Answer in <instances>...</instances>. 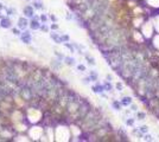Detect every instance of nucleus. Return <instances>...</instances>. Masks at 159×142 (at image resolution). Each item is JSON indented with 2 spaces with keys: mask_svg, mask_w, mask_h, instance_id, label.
<instances>
[{
  "mask_svg": "<svg viewBox=\"0 0 159 142\" xmlns=\"http://www.w3.org/2000/svg\"><path fill=\"white\" fill-rule=\"evenodd\" d=\"M120 102H121L122 106H130L133 103V98L131 96H124V97L121 98Z\"/></svg>",
  "mask_w": 159,
  "mask_h": 142,
  "instance_id": "obj_1",
  "label": "nucleus"
},
{
  "mask_svg": "<svg viewBox=\"0 0 159 142\" xmlns=\"http://www.w3.org/2000/svg\"><path fill=\"white\" fill-rule=\"evenodd\" d=\"M135 117H137V120H139V121H144V120H146V117H147V113H146V111H142V110H138Z\"/></svg>",
  "mask_w": 159,
  "mask_h": 142,
  "instance_id": "obj_2",
  "label": "nucleus"
},
{
  "mask_svg": "<svg viewBox=\"0 0 159 142\" xmlns=\"http://www.w3.org/2000/svg\"><path fill=\"white\" fill-rule=\"evenodd\" d=\"M112 106H113V109H115V110H121V109H122L121 102L118 101V99H114V101L112 102Z\"/></svg>",
  "mask_w": 159,
  "mask_h": 142,
  "instance_id": "obj_3",
  "label": "nucleus"
},
{
  "mask_svg": "<svg viewBox=\"0 0 159 142\" xmlns=\"http://www.w3.org/2000/svg\"><path fill=\"white\" fill-rule=\"evenodd\" d=\"M125 123H126L127 127H131V128H132V127H134V123H135V118H133V117L130 116V117H127V118L125 120Z\"/></svg>",
  "mask_w": 159,
  "mask_h": 142,
  "instance_id": "obj_4",
  "label": "nucleus"
},
{
  "mask_svg": "<svg viewBox=\"0 0 159 142\" xmlns=\"http://www.w3.org/2000/svg\"><path fill=\"white\" fill-rule=\"evenodd\" d=\"M139 129H140V132H142V134H147L150 132V127H149L147 124H142V125H140Z\"/></svg>",
  "mask_w": 159,
  "mask_h": 142,
  "instance_id": "obj_5",
  "label": "nucleus"
},
{
  "mask_svg": "<svg viewBox=\"0 0 159 142\" xmlns=\"http://www.w3.org/2000/svg\"><path fill=\"white\" fill-rule=\"evenodd\" d=\"M142 141H149V142H152L154 141V139H153V136L151 135V134H144V137H142Z\"/></svg>",
  "mask_w": 159,
  "mask_h": 142,
  "instance_id": "obj_6",
  "label": "nucleus"
},
{
  "mask_svg": "<svg viewBox=\"0 0 159 142\" xmlns=\"http://www.w3.org/2000/svg\"><path fill=\"white\" fill-rule=\"evenodd\" d=\"M105 90H106V91H109V92H111V91H113V85L111 84V82H109V80L105 83Z\"/></svg>",
  "mask_w": 159,
  "mask_h": 142,
  "instance_id": "obj_7",
  "label": "nucleus"
},
{
  "mask_svg": "<svg viewBox=\"0 0 159 142\" xmlns=\"http://www.w3.org/2000/svg\"><path fill=\"white\" fill-rule=\"evenodd\" d=\"M115 88L118 91H124V84L121 83V82H116V84H115Z\"/></svg>",
  "mask_w": 159,
  "mask_h": 142,
  "instance_id": "obj_8",
  "label": "nucleus"
},
{
  "mask_svg": "<svg viewBox=\"0 0 159 142\" xmlns=\"http://www.w3.org/2000/svg\"><path fill=\"white\" fill-rule=\"evenodd\" d=\"M130 109H131L132 111H135V113H137V111L139 110V106H138V104H135V103H132V104L130 106Z\"/></svg>",
  "mask_w": 159,
  "mask_h": 142,
  "instance_id": "obj_9",
  "label": "nucleus"
},
{
  "mask_svg": "<svg viewBox=\"0 0 159 142\" xmlns=\"http://www.w3.org/2000/svg\"><path fill=\"white\" fill-rule=\"evenodd\" d=\"M89 77H90V80H97L96 72H95V71H91V72H90V76H89Z\"/></svg>",
  "mask_w": 159,
  "mask_h": 142,
  "instance_id": "obj_10",
  "label": "nucleus"
},
{
  "mask_svg": "<svg viewBox=\"0 0 159 142\" xmlns=\"http://www.w3.org/2000/svg\"><path fill=\"white\" fill-rule=\"evenodd\" d=\"M87 59H88L89 64H91V65H95V59H94L93 57H89V56H87Z\"/></svg>",
  "mask_w": 159,
  "mask_h": 142,
  "instance_id": "obj_11",
  "label": "nucleus"
},
{
  "mask_svg": "<svg viewBox=\"0 0 159 142\" xmlns=\"http://www.w3.org/2000/svg\"><path fill=\"white\" fill-rule=\"evenodd\" d=\"M67 64L72 65V64H74V59H71V58H67Z\"/></svg>",
  "mask_w": 159,
  "mask_h": 142,
  "instance_id": "obj_12",
  "label": "nucleus"
},
{
  "mask_svg": "<svg viewBox=\"0 0 159 142\" xmlns=\"http://www.w3.org/2000/svg\"><path fill=\"white\" fill-rule=\"evenodd\" d=\"M79 70H81V71H86V68H84L83 65H79Z\"/></svg>",
  "mask_w": 159,
  "mask_h": 142,
  "instance_id": "obj_13",
  "label": "nucleus"
},
{
  "mask_svg": "<svg viewBox=\"0 0 159 142\" xmlns=\"http://www.w3.org/2000/svg\"><path fill=\"white\" fill-rule=\"evenodd\" d=\"M106 77H107V80H113V77H112V75H109V73L107 75Z\"/></svg>",
  "mask_w": 159,
  "mask_h": 142,
  "instance_id": "obj_14",
  "label": "nucleus"
}]
</instances>
